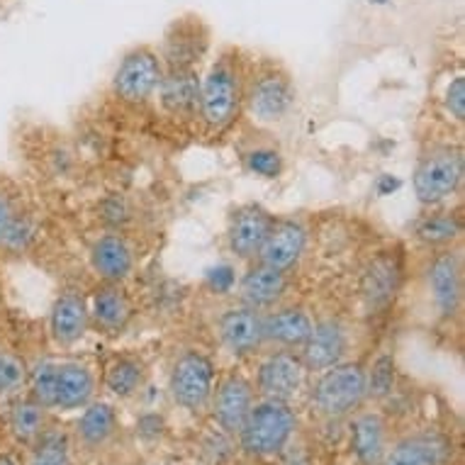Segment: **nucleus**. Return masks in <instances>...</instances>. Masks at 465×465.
<instances>
[{"label":"nucleus","instance_id":"obj_29","mask_svg":"<svg viewBox=\"0 0 465 465\" xmlns=\"http://www.w3.org/2000/svg\"><path fill=\"white\" fill-rule=\"evenodd\" d=\"M144 382V366L132 356H117L105 368V388L114 397H132Z\"/></svg>","mask_w":465,"mask_h":465},{"label":"nucleus","instance_id":"obj_22","mask_svg":"<svg viewBox=\"0 0 465 465\" xmlns=\"http://www.w3.org/2000/svg\"><path fill=\"white\" fill-rule=\"evenodd\" d=\"M35 239V222L17 195L0 188V252L23 253Z\"/></svg>","mask_w":465,"mask_h":465},{"label":"nucleus","instance_id":"obj_5","mask_svg":"<svg viewBox=\"0 0 465 465\" xmlns=\"http://www.w3.org/2000/svg\"><path fill=\"white\" fill-rule=\"evenodd\" d=\"M368 397L366 368L361 363H336L322 371L312 388V404L322 417L339 420L359 410Z\"/></svg>","mask_w":465,"mask_h":465},{"label":"nucleus","instance_id":"obj_20","mask_svg":"<svg viewBox=\"0 0 465 465\" xmlns=\"http://www.w3.org/2000/svg\"><path fill=\"white\" fill-rule=\"evenodd\" d=\"M88 312H91V322L100 331L120 334L130 324L134 310H132L130 295L120 288V282H103L93 292Z\"/></svg>","mask_w":465,"mask_h":465},{"label":"nucleus","instance_id":"obj_6","mask_svg":"<svg viewBox=\"0 0 465 465\" xmlns=\"http://www.w3.org/2000/svg\"><path fill=\"white\" fill-rule=\"evenodd\" d=\"M168 390L178 407L188 412L205 410L213 400L214 390V363L203 351L188 349L173 361Z\"/></svg>","mask_w":465,"mask_h":465},{"label":"nucleus","instance_id":"obj_18","mask_svg":"<svg viewBox=\"0 0 465 465\" xmlns=\"http://www.w3.org/2000/svg\"><path fill=\"white\" fill-rule=\"evenodd\" d=\"M91 327V312L88 302L78 290H64L59 298L54 300L52 314H49V331L56 346H74L85 336Z\"/></svg>","mask_w":465,"mask_h":465},{"label":"nucleus","instance_id":"obj_13","mask_svg":"<svg viewBox=\"0 0 465 465\" xmlns=\"http://www.w3.org/2000/svg\"><path fill=\"white\" fill-rule=\"evenodd\" d=\"M307 249V227L300 220L285 217V220H275L271 232H268L266 242L259 252V263L268 268H275L281 273H288L298 266L302 253Z\"/></svg>","mask_w":465,"mask_h":465},{"label":"nucleus","instance_id":"obj_17","mask_svg":"<svg viewBox=\"0 0 465 465\" xmlns=\"http://www.w3.org/2000/svg\"><path fill=\"white\" fill-rule=\"evenodd\" d=\"M453 443L439 431H420L400 439L392 449L385 450L381 465H446Z\"/></svg>","mask_w":465,"mask_h":465},{"label":"nucleus","instance_id":"obj_35","mask_svg":"<svg viewBox=\"0 0 465 465\" xmlns=\"http://www.w3.org/2000/svg\"><path fill=\"white\" fill-rule=\"evenodd\" d=\"M443 105L450 113V117H456L458 123L465 120V78L456 76L446 88V95H443Z\"/></svg>","mask_w":465,"mask_h":465},{"label":"nucleus","instance_id":"obj_10","mask_svg":"<svg viewBox=\"0 0 465 465\" xmlns=\"http://www.w3.org/2000/svg\"><path fill=\"white\" fill-rule=\"evenodd\" d=\"M275 217L261 205H242L229 217L227 246L239 261H253L273 227Z\"/></svg>","mask_w":465,"mask_h":465},{"label":"nucleus","instance_id":"obj_24","mask_svg":"<svg viewBox=\"0 0 465 465\" xmlns=\"http://www.w3.org/2000/svg\"><path fill=\"white\" fill-rule=\"evenodd\" d=\"M161 105L178 117H193L198 113L200 78L195 69H173L163 74L159 85Z\"/></svg>","mask_w":465,"mask_h":465},{"label":"nucleus","instance_id":"obj_2","mask_svg":"<svg viewBox=\"0 0 465 465\" xmlns=\"http://www.w3.org/2000/svg\"><path fill=\"white\" fill-rule=\"evenodd\" d=\"M30 400L45 410H81L93 400L95 378L76 361H42L30 375Z\"/></svg>","mask_w":465,"mask_h":465},{"label":"nucleus","instance_id":"obj_7","mask_svg":"<svg viewBox=\"0 0 465 465\" xmlns=\"http://www.w3.org/2000/svg\"><path fill=\"white\" fill-rule=\"evenodd\" d=\"M295 85L278 66H266L253 74L244 91L246 110L252 113L253 120L263 124L281 123L282 117H288L290 110L295 107Z\"/></svg>","mask_w":465,"mask_h":465},{"label":"nucleus","instance_id":"obj_39","mask_svg":"<svg viewBox=\"0 0 465 465\" xmlns=\"http://www.w3.org/2000/svg\"><path fill=\"white\" fill-rule=\"evenodd\" d=\"M0 465H17V460L10 456V453H3V456H0Z\"/></svg>","mask_w":465,"mask_h":465},{"label":"nucleus","instance_id":"obj_8","mask_svg":"<svg viewBox=\"0 0 465 465\" xmlns=\"http://www.w3.org/2000/svg\"><path fill=\"white\" fill-rule=\"evenodd\" d=\"M166 66L161 56L149 46H137L123 56L113 76V93L124 103H146L159 91Z\"/></svg>","mask_w":465,"mask_h":465},{"label":"nucleus","instance_id":"obj_32","mask_svg":"<svg viewBox=\"0 0 465 465\" xmlns=\"http://www.w3.org/2000/svg\"><path fill=\"white\" fill-rule=\"evenodd\" d=\"M392 388H395V361L385 353L381 359H375L371 371H366L368 397L382 400V397H388L392 392Z\"/></svg>","mask_w":465,"mask_h":465},{"label":"nucleus","instance_id":"obj_30","mask_svg":"<svg viewBox=\"0 0 465 465\" xmlns=\"http://www.w3.org/2000/svg\"><path fill=\"white\" fill-rule=\"evenodd\" d=\"M45 407L37 404L35 400H25L17 402L10 412V429L20 443L37 441L39 434L45 431Z\"/></svg>","mask_w":465,"mask_h":465},{"label":"nucleus","instance_id":"obj_15","mask_svg":"<svg viewBox=\"0 0 465 465\" xmlns=\"http://www.w3.org/2000/svg\"><path fill=\"white\" fill-rule=\"evenodd\" d=\"M213 414L227 434H239L253 407V388L242 373L224 375L213 390Z\"/></svg>","mask_w":465,"mask_h":465},{"label":"nucleus","instance_id":"obj_37","mask_svg":"<svg viewBox=\"0 0 465 465\" xmlns=\"http://www.w3.org/2000/svg\"><path fill=\"white\" fill-rule=\"evenodd\" d=\"M285 450V449H282ZM282 465H310L302 450H285V458H282Z\"/></svg>","mask_w":465,"mask_h":465},{"label":"nucleus","instance_id":"obj_36","mask_svg":"<svg viewBox=\"0 0 465 465\" xmlns=\"http://www.w3.org/2000/svg\"><path fill=\"white\" fill-rule=\"evenodd\" d=\"M213 282L217 290L232 288V282H234V273H232V268H220V271H214Z\"/></svg>","mask_w":465,"mask_h":465},{"label":"nucleus","instance_id":"obj_25","mask_svg":"<svg viewBox=\"0 0 465 465\" xmlns=\"http://www.w3.org/2000/svg\"><path fill=\"white\" fill-rule=\"evenodd\" d=\"M388 450V427L378 412H363L351 421V453L361 465H381Z\"/></svg>","mask_w":465,"mask_h":465},{"label":"nucleus","instance_id":"obj_4","mask_svg":"<svg viewBox=\"0 0 465 465\" xmlns=\"http://www.w3.org/2000/svg\"><path fill=\"white\" fill-rule=\"evenodd\" d=\"M465 161L463 149L453 144L431 146L429 152L421 153L420 163L414 168V195L421 205L434 207L450 195L463 183Z\"/></svg>","mask_w":465,"mask_h":465},{"label":"nucleus","instance_id":"obj_21","mask_svg":"<svg viewBox=\"0 0 465 465\" xmlns=\"http://www.w3.org/2000/svg\"><path fill=\"white\" fill-rule=\"evenodd\" d=\"M312 317L300 307H278L263 314V341L278 343L281 349H302L312 331Z\"/></svg>","mask_w":465,"mask_h":465},{"label":"nucleus","instance_id":"obj_9","mask_svg":"<svg viewBox=\"0 0 465 465\" xmlns=\"http://www.w3.org/2000/svg\"><path fill=\"white\" fill-rule=\"evenodd\" d=\"M305 375L307 368L298 353L281 349V351L268 353L266 359L261 361L256 385L261 395L268 400L290 402L292 397L300 395V390L305 385Z\"/></svg>","mask_w":465,"mask_h":465},{"label":"nucleus","instance_id":"obj_31","mask_svg":"<svg viewBox=\"0 0 465 465\" xmlns=\"http://www.w3.org/2000/svg\"><path fill=\"white\" fill-rule=\"evenodd\" d=\"M30 465H71L66 436L56 431H42Z\"/></svg>","mask_w":465,"mask_h":465},{"label":"nucleus","instance_id":"obj_27","mask_svg":"<svg viewBox=\"0 0 465 465\" xmlns=\"http://www.w3.org/2000/svg\"><path fill=\"white\" fill-rule=\"evenodd\" d=\"M76 431L85 449H103L117 431V414L107 402H88Z\"/></svg>","mask_w":465,"mask_h":465},{"label":"nucleus","instance_id":"obj_38","mask_svg":"<svg viewBox=\"0 0 465 465\" xmlns=\"http://www.w3.org/2000/svg\"><path fill=\"white\" fill-rule=\"evenodd\" d=\"M395 188H400V181L392 176H382L381 183H378V193H381V195H388V193H392Z\"/></svg>","mask_w":465,"mask_h":465},{"label":"nucleus","instance_id":"obj_16","mask_svg":"<svg viewBox=\"0 0 465 465\" xmlns=\"http://www.w3.org/2000/svg\"><path fill=\"white\" fill-rule=\"evenodd\" d=\"M349 351V331L339 320H322L317 322L302 343L300 359L305 363L307 371H327V368L341 363L343 356Z\"/></svg>","mask_w":465,"mask_h":465},{"label":"nucleus","instance_id":"obj_12","mask_svg":"<svg viewBox=\"0 0 465 465\" xmlns=\"http://www.w3.org/2000/svg\"><path fill=\"white\" fill-rule=\"evenodd\" d=\"M207 45H210V35L205 25L195 17H181L168 27L161 62L166 71L195 69V64L205 56Z\"/></svg>","mask_w":465,"mask_h":465},{"label":"nucleus","instance_id":"obj_33","mask_svg":"<svg viewBox=\"0 0 465 465\" xmlns=\"http://www.w3.org/2000/svg\"><path fill=\"white\" fill-rule=\"evenodd\" d=\"M25 381H27V371H25L23 361L17 359L15 353L0 351V397L20 390Z\"/></svg>","mask_w":465,"mask_h":465},{"label":"nucleus","instance_id":"obj_14","mask_svg":"<svg viewBox=\"0 0 465 465\" xmlns=\"http://www.w3.org/2000/svg\"><path fill=\"white\" fill-rule=\"evenodd\" d=\"M217 334L229 353L252 356L263 346V312L242 302L229 307L217 322Z\"/></svg>","mask_w":465,"mask_h":465},{"label":"nucleus","instance_id":"obj_28","mask_svg":"<svg viewBox=\"0 0 465 465\" xmlns=\"http://www.w3.org/2000/svg\"><path fill=\"white\" fill-rule=\"evenodd\" d=\"M460 232H463V222H460V217L456 213H449V210L421 217L417 222V229H414L417 239L427 246L453 244L460 237Z\"/></svg>","mask_w":465,"mask_h":465},{"label":"nucleus","instance_id":"obj_23","mask_svg":"<svg viewBox=\"0 0 465 465\" xmlns=\"http://www.w3.org/2000/svg\"><path fill=\"white\" fill-rule=\"evenodd\" d=\"M91 266L105 282H123L134 268V253L120 234H105L93 244Z\"/></svg>","mask_w":465,"mask_h":465},{"label":"nucleus","instance_id":"obj_19","mask_svg":"<svg viewBox=\"0 0 465 465\" xmlns=\"http://www.w3.org/2000/svg\"><path fill=\"white\" fill-rule=\"evenodd\" d=\"M285 275L288 273H281L256 261L253 266L246 268V273L239 281V302L253 310H271L281 302L288 290Z\"/></svg>","mask_w":465,"mask_h":465},{"label":"nucleus","instance_id":"obj_1","mask_svg":"<svg viewBox=\"0 0 465 465\" xmlns=\"http://www.w3.org/2000/svg\"><path fill=\"white\" fill-rule=\"evenodd\" d=\"M246 74L237 52H224L200 81L198 113L213 132L227 130L244 107Z\"/></svg>","mask_w":465,"mask_h":465},{"label":"nucleus","instance_id":"obj_34","mask_svg":"<svg viewBox=\"0 0 465 465\" xmlns=\"http://www.w3.org/2000/svg\"><path fill=\"white\" fill-rule=\"evenodd\" d=\"M246 166L252 173L263 178H278L281 176V153L273 149H256V152L246 153Z\"/></svg>","mask_w":465,"mask_h":465},{"label":"nucleus","instance_id":"obj_11","mask_svg":"<svg viewBox=\"0 0 465 465\" xmlns=\"http://www.w3.org/2000/svg\"><path fill=\"white\" fill-rule=\"evenodd\" d=\"M427 285L436 312L443 320L456 317L463 302V263L456 252L436 253L427 268Z\"/></svg>","mask_w":465,"mask_h":465},{"label":"nucleus","instance_id":"obj_26","mask_svg":"<svg viewBox=\"0 0 465 465\" xmlns=\"http://www.w3.org/2000/svg\"><path fill=\"white\" fill-rule=\"evenodd\" d=\"M400 263L390 256H378L363 273V298L371 307H385L392 302L400 288Z\"/></svg>","mask_w":465,"mask_h":465},{"label":"nucleus","instance_id":"obj_3","mask_svg":"<svg viewBox=\"0 0 465 465\" xmlns=\"http://www.w3.org/2000/svg\"><path fill=\"white\" fill-rule=\"evenodd\" d=\"M295 429H298V417L290 402L263 397L261 402L253 404L244 427L239 429V443L249 456H278L282 449H288Z\"/></svg>","mask_w":465,"mask_h":465}]
</instances>
